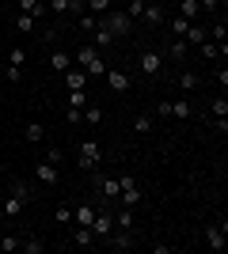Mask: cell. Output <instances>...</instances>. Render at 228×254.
<instances>
[{
    "instance_id": "d4e9b609",
    "label": "cell",
    "mask_w": 228,
    "mask_h": 254,
    "mask_svg": "<svg viewBox=\"0 0 228 254\" xmlns=\"http://www.w3.org/2000/svg\"><path fill=\"white\" fill-rule=\"evenodd\" d=\"M213 118H217V122H225V118H228V99L225 95L213 99Z\"/></svg>"
},
{
    "instance_id": "ab89813d",
    "label": "cell",
    "mask_w": 228,
    "mask_h": 254,
    "mask_svg": "<svg viewBox=\"0 0 228 254\" xmlns=\"http://www.w3.org/2000/svg\"><path fill=\"white\" fill-rule=\"evenodd\" d=\"M84 122H103V110L99 106H84Z\"/></svg>"
},
{
    "instance_id": "52a82bcc",
    "label": "cell",
    "mask_w": 228,
    "mask_h": 254,
    "mask_svg": "<svg viewBox=\"0 0 228 254\" xmlns=\"http://www.w3.org/2000/svg\"><path fill=\"white\" fill-rule=\"evenodd\" d=\"M87 80H91V76H87L84 68H65V84H69V91H84Z\"/></svg>"
},
{
    "instance_id": "836d02e7",
    "label": "cell",
    "mask_w": 228,
    "mask_h": 254,
    "mask_svg": "<svg viewBox=\"0 0 228 254\" xmlns=\"http://www.w3.org/2000/svg\"><path fill=\"white\" fill-rule=\"evenodd\" d=\"M133 129H137V133H149V129H152V118L149 114H137V118H133Z\"/></svg>"
},
{
    "instance_id": "7c38bea8",
    "label": "cell",
    "mask_w": 228,
    "mask_h": 254,
    "mask_svg": "<svg viewBox=\"0 0 228 254\" xmlns=\"http://www.w3.org/2000/svg\"><path fill=\"white\" fill-rule=\"evenodd\" d=\"M73 247H80V251L95 247V235H91V228H80V224H76V232H73Z\"/></svg>"
},
{
    "instance_id": "ffe728a7",
    "label": "cell",
    "mask_w": 228,
    "mask_h": 254,
    "mask_svg": "<svg viewBox=\"0 0 228 254\" xmlns=\"http://www.w3.org/2000/svg\"><path fill=\"white\" fill-rule=\"evenodd\" d=\"M23 137L31 140V144H38V140L46 137V126H38V122H31V126H27V133H23Z\"/></svg>"
},
{
    "instance_id": "60d3db41",
    "label": "cell",
    "mask_w": 228,
    "mask_h": 254,
    "mask_svg": "<svg viewBox=\"0 0 228 254\" xmlns=\"http://www.w3.org/2000/svg\"><path fill=\"white\" fill-rule=\"evenodd\" d=\"M54 220H57V224H69V220H73V209H69V205H61V209L54 212Z\"/></svg>"
},
{
    "instance_id": "ac0fdd59",
    "label": "cell",
    "mask_w": 228,
    "mask_h": 254,
    "mask_svg": "<svg viewBox=\"0 0 228 254\" xmlns=\"http://www.w3.org/2000/svg\"><path fill=\"white\" fill-rule=\"evenodd\" d=\"M34 175H38V182H57V167H54V163H38Z\"/></svg>"
},
{
    "instance_id": "d6986e66",
    "label": "cell",
    "mask_w": 228,
    "mask_h": 254,
    "mask_svg": "<svg viewBox=\"0 0 228 254\" xmlns=\"http://www.w3.org/2000/svg\"><path fill=\"white\" fill-rule=\"evenodd\" d=\"M198 0H183V4H179V15H183V19H198Z\"/></svg>"
},
{
    "instance_id": "5bb4252c",
    "label": "cell",
    "mask_w": 228,
    "mask_h": 254,
    "mask_svg": "<svg viewBox=\"0 0 228 254\" xmlns=\"http://www.w3.org/2000/svg\"><path fill=\"white\" fill-rule=\"evenodd\" d=\"M73 220L80 224V228H87V224L95 220V209H91V205H76V209H73Z\"/></svg>"
},
{
    "instance_id": "1f68e13d",
    "label": "cell",
    "mask_w": 228,
    "mask_h": 254,
    "mask_svg": "<svg viewBox=\"0 0 228 254\" xmlns=\"http://www.w3.org/2000/svg\"><path fill=\"white\" fill-rule=\"evenodd\" d=\"M99 27V19L91 15V11H80V31H95Z\"/></svg>"
},
{
    "instance_id": "7a4b0ae2",
    "label": "cell",
    "mask_w": 228,
    "mask_h": 254,
    "mask_svg": "<svg viewBox=\"0 0 228 254\" xmlns=\"http://www.w3.org/2000/svg\"><path fill=\"white\" fill-rule=\"evenodd\" d=\"M99 159H103L99 144H95V140H84V144H80V156H76L80 171H95V167H99Z\"/></svg>"
},
{
    "instance_id": "4316f807",
    "label": "cell",
    "mask_w": 228,
    "mask_h": 254,
    "mask_svg": "<svg viewBox=\"0 0 228 254\" xmlns=\"http://www.w3.org/2000/svg\"><path fill=\"white\" fill-rule=\"evenodd\" d=\"M107 243L114 247V251H126V247H130V235H122V232L114 235V232H110V235H107Z\"/></svg>"
},
{
    "instance_id": "8d00e7d4",
    "label": "cell",
    "mask_w": 228,
    "mask_h": 254,
    "mask_svg": "<svg viewBox=\"0 0 228 254\" xmlns=\"http://www.w3.org/2000/svg\"><path fill=\"white\" fill-rule=\"evenodd\" d=\"M19 209H23V201L15 197V193H11V197H8V205H4V212H8V216H19Z\"/></svg>"
},
{
    "instance_id": "e575fe53",
    "label": "cell",
    "mask_w": 228,
    "mask_h": 254,
    "mask_svg": "<svg viewBox=\"0 0 228 254\" xmlns=\"http://www.w3.org/2000/svg\"><path fill=\"white\" fill-rule=\"evenodd\" d=\"M0 251H4V254L19 251V239H15V235H4V239H0Z\"/></svg>"
},
{
    "instance_id": "d590c367",
    "label": "cell",
    "mask_w": 228,
    "mask_h": 254,
    "mask_svg": "<svg viewBox=\"0 0 228 254\" xmlns=\"http://www.w3.org/2000/svg\"><path fill=\"white\" fill-rule=\"evenodd\" d=\"M61 159H65V152H61V148H54V144H50V148H46V163H54V167H57V163H61Z\"/></svg>"
},
{
    "instance_id": "ba28073f",
    "label": "cell",
    "mask_w": 228,
    "mask_h": 254,
    "mask_svg": "<svg viewBox=\"0 0 228 254\" xmlns=\"http://www.w3.org/2000/svg\"><path fill=\"white\" fill-rule=\"evenodd\" d=\"M206 243H209V251H225V224H209Z\"/></svg>"
},
{
    "instance_id": "2e32d148",
    "label": "cell",
    "mask_w": 228,
    "mask_h": 254,
    "mask_svg": "<svg viewBox=\"0 0 228 254\" xmlns=\"http://www.w3.org/2000/svg\"><path fill=\"white\" fill-rule=\"evenodd\" d=\"M206 38H209V31H202V27H194V23H190L186 34H183V42H190V46H202Z\"/></svg>"
},
{
    "instance_id": "3957f363",
    "label": "cell",
    "mask_w": 228,
    "mask_h": 254,
    "mask_svg": "<svg viewBox=\"0 0 228 254\" xmlns=\"http://www.w3.org/2000/svg\"><path fill=\"white\" fill-rule=\"evenodd\" d=\"M87 228H91V235H95L99 243H107V235L114 232V216L110 212H95V220L87 224Z\"/></svg>"
},
{
    "instance_id": "484cf974",
    "label": "cell",
    "mask_w": 228,
    "mask_h": 254,
    "mask_svg": "<svg viewBox=\"0 0 228 254\" xmlns=\"http://www.w3.org/2000/svg\"><path fill=\"white\" fill-rule=\"evenodd\" d=\"M87 11H91V15H107V11H110V0H87Z\"/></svg>"
},
{
    "instance_id": "277c9868",
    "label": "cell",
    "mask_w": 228,
    "mask_h": 254,
    "mask_svg": "<svg viewBox=\"0 0 228 254\" xmlns=\"http://www.w3.org/2000/svg\"><path fill=\"white\" fill-rule=\"evenodd\" d=\"M118 182H122L118 197L126 201V209H137V205H141V186H137V182H133L130 175H126V179H118Z\"/></svg>"
},
{
    "instance_id": "8992f818",
    "label": "cell",
    "mask_w": 228,
    "mask_h": 254,
    "mask_svg": "<svg viewBox=\"0 0 228 254\" xmlns=\"http://www.w3.org/2000/svg\"><path fill=\"white\" fill-rule=\"evenodd\" d=\"M141 72H145V76H160V72H163V57H160L156 50H145V53H141Z\"/></svg>"
},
{
    "instance_id": "e0dca14e",
    "label": "cell",
    "mask_w": 228,
    "mask_h": 254,
    "mask_svg": "<svg viewBox=\"0 0 228 254\" xmlns=\"http://www.w3.org/2000/svg\"><path fill=\"white\" fill-rule=\"evenodd\" d=\"M91 34H95V50H107V46L114 42V34H110L107 27H103V23H99V27H95V31H91Z\"/></svg>"
},
{
    "instance_id": "6da1fadb",
    "label": "cell",
    "mask_w": 228,
    "mask_h": 254,
    "mask_svg": "<svg viewBox=\"0 0 228 254\" xmlns=\"http://www.w3.org/2000/svg\"><path fill=\"white\" fill-rule=\"evenodd\" d=\"M73 61H80V68H84L87 76H103V72H107V61L99 57V50H95V46H80Z\"/></svg>"
},
{
    "instance_id": "44dd1931",
    "label": "cell",
    "mask_w": 228,
    "mask_h": 254,
    "mask_svg": "<svg viewBox=\"0 0 228 254\" xmlns=\"http://www.w3.org/2000/svg\"><path fill=\"white\" fill-rule=\"evenodd\" d=\"M15 27H19V31H34V27H38V19H34V15H27V11H19V15H15Z\"/></svg>"
},
{
    "instance_id": "8fae6325",
    "label": "cell",
    "mask_w": 228,
    "mask_h": 254,
    "mask_svg": "<svg viewBox=\"0 0 228 254\" xmlns=\"http://www.w3.org/2000/svg\"><path fill=\"white\" fill-rule=\"evenodd\" d=\"M103 80H107V84L114 87V91H126V87H130V76H126V72H118V68H107V72H103Z\"/></svg>"
},
{
    "instance_id": "7402d4cb",
    "label": "cell",
    "mask_w": 228,
    "mask_h": 254,
    "mask_svg": "<svg viewBox=\"0 0 228 254\" xmlns=\"http://www.w3.org/2000/svg\"><path fill=\"white\" fill-rule=\"evenodd\" d=\"M167 27H171V34H175V38H183V34H186V27H190V19H183V15H175V19L167 23Z\"/></svg>"
},
{
    "instance_id": "9c48e42d",
    "label": "cell",
    "mask_w": 228,
    "mask_h": 254,
    "mask_svg": "<svg viewBox=\"0 0 228 254\" xmlns=\"http://www.w3.org/2000/svg\"><path fill=\"white\" fill-rule=\"evenodd\" d=\"M95 182H99V190H103V197H107V201H114V197H118V190H122V182H118V179L95 175Z\"/></svg>"
},
{
    "instance_id": "74e56055",
    "label": "cell",
    "mask_w": 228,
    "mask_h": 254,
    "mask_svg": "<svg viewBox=\"0 0 228 254\" xmlns=\"http://www.w3.org/2000/svg\"><path fill=\"white\" fill-rule=\"evenodd\" d=\"M141 11H145V0H130V11H126V15H130V19H141Z\"/></svg>"
},
{
    "instance_id": "9a60e30c",
    "label": "cell",
    "mask_w": 228,
    "mask_h": 254,
    "mask_svg": "<svg viewBox=\"0 0 228 254\" xmlns=\"http://www.w3.org/2000/svg\"><path fill=\"white\" fill-rule=\"evenodd\" d=\"M19 11L34 15V19H42V15H46V4H42V0H19Z\"/></svg>"
},
{
    "instance_id": "f35d334b",
    "label": "cell",
    "mask_w": 228,
    "mask_h": 254,
    "mask_svg": "<svg viewBox=\"0 0 228 254\" xmlns=\"http://www.w3.org/2000/svg\"><path fill=\"white\" fill-rule=\"evenodd\" d=\"M46 11H57V15H65V11H69V0H50V4H46Z\"/></svg>"
},
{
    "instance_id": "30bf717a",
    "label": "cell",
    "mask_w": 228,
    "mask_h": 254,
    "mask_svg": "<svg viewBox=\"0 0 228 254\" xmlns=\"http://www.w3.org/2000/svg\"><path fill=\"white\" fill-rule=\"evenodd\" d=\"M141 19L149 23V27H163V23H167V19H163V8H160V4H145Z\"/></svg>"
},
{
    "instance_id": "d6a6232c",
    "label": "cell",
    "mask_w": 228,
    "mask_h": 254,
    "mask_svg": "<svg viewBox=\"0 0 228 254\" xmlns=\"http://www.w3.org/2000/svg\"><path fill=\"white\" fill-rule=\"evenodd\" d=\"M179 87H183V91H194V87H198V76L194 72H183V76H179Z\"/></svg>"
},
{
    "instance_id": "603a6c76",
    "label": "cell",
    "mask_w": 228,
    "mask_h": 254,
    "mask_svg": "<svg viewBox=\"0 0 228 254\" xmlns=\"http://www.w3.org/2000/svg\"><path fill=\"white\" fill-rule=\"evenodd\" d=\"M167 57H175V61H183V57H186V42H183V38H175V42L167 46Z\"/></svg>"
},
{
    "instance_id": "cb8c5ba5",
    "label": "cell",
    "mask_w": 228,
    "mask_h": 254,
    "mask_svg": "<svg viewBox=\"0 0 228 254\" xmlns=\"http://www.w3.org/2000/svg\"><path fill=\"white\" fill-rule=\"evenodd\" d=\"M11 193H15V197H19L23 205L31 201V186H27V182H11Z\"/></svg>"
},
{
    "instance_id": "5b68a950",
    "label": "cell",
    "mask_w": 228,
    "mask_h": 254,
    "mask_svg": "<svg viewBox=\"0 0 228 254\" xmlns=\"http://www.w3.org/2000/svg\"><path fill=\"white\" fill-rule=\"evenodd\" d=\"M130 15H126V11H107V19H103V27H107L110 34H114V38H118V34H130Z\"/></svg>"
},
{
    "instance_id": "f546056e",
    "label": "cell",
    "mask_w": 228,
    "mask_h": 254,
    "mask_svg": "<svg viewBox=\"0 0 228 254\" xmlns=\"http://www.w3.org/2000/svg\"><path fill=\"white\" fill-rule=\"evenodd\" d=\"M8 64H19V68H23V64H27V50H23V46H15V50L8 53Z\"/></svg>"
},
{
    "instance_id": "4fadbf2b",
    "label": "cell",
    "mask_w": 228,
    "mask_h": 254,
    "mask_svg": "<svg viewBox=\"0 0 228 254\" xmlns=\"http://www.w3.org/2000/svg\"><path fill=\"white\" fill-rule=\"evenodd\" d=\"M50 68H54V72H65V68H73V57H69L65 50H54L50 53Z\"/></svg>"
},
{
    "instance_id": "4dcf8cb0",
    "label": "cell",
    "mask_w": 228,
    "mask_h": 254,
    "mask_svg": "<svg viewBox=\"0 0 228 254\" xmlns=\"http://www.w3.org/2000/svg\"><path fill=\"white\" fill-rule=\"evenodd\" d=\"M171 114H175V118H183V122H186V118H190V103H186V99L171 103Z\"/></svg>"
},
{
    "instance_id": "7bdbcfd3",
    "label": "cell",
    "mask_w": 228,
    "mask_h": 254,
    "mask_svg": "<svg viewBox=\"0 0 228 254\" xmlns=\"http://www.w3.org/2000/svg\"><path fill=\"white\" fill-rule=\"evenodd\" d=\"M19 247H23V251H27V254H42V251H46L42 243H19Z\"/></svg>"
},
{
    "instance_id": "f6af8a7d",
    "label": "cell",
    "mask_w": 228,
    "mask_h": 254,
    "mask_svg": "<svg viewBox=\"0 0 228 254\" xmlns=\"http://www.w3.org/2000/svg\"><path fill=\"white\" fill-rule=\"evenodd\" d=\"M0 68H4V53H0Z\"/></svg>"
},
{
    "instance_id": "83f0119b",
    "label": "cell",
    "mask_w": 228,
    "mask_h": 254,
    "mask_svg": "<svg viewBox=\"0 0 228 254\" xmlns=\"http://www.w3.org/2000/svg\"><path fill=\"white\" fill-rule=\"evenodd\" d=\"M114 228H122V232H126V228H133V209L118 212V216H114Z\"/></svg>"
},
{
    "instance_id": "b9f144b4",
    "label": "cell",
    "mask_w": 228,
    "mask_h": 254,
    "mask_svg": "<svg viewBox=\"0 0 228 254\" xmlns=\"http://www.w3.org/2000/svg\"><path fill=\"white\" fill-rule=\"evenodd\" d=\"M8 80H11V84H19V80H23V68H19V64H8Z\"/></svg>"
},
{
    "instance_id": "ee69618b",
    "label": "cell",
    "mask_w": 228,
    "mask_h": 254,
    "mask_svg": "<svg viewBox=\"0 0 228 254\" xmlns=\"http://www.w3.org/2000/svg\"><path fill=\"white\" fill-rule=\"evenodd\" d=\"M217 4H221V0H198V8H206V11H213Z\"/></svg>"
},
{
    "instance_id": "f1b7e54d",
    "label": "cell",
    "mask_w": 228,
    "mask_h": 254,
    "mask_svg": "<svg viewBox=\"0 0 228 254\" xmlns=\"http://www.w3.org/2000/svg\"><path fill=\"white\" fill-rule=\"evenodd\" d=\"M69 106L84 110V106H87V91H69Z\"/></svg>"
}]
</instances>
